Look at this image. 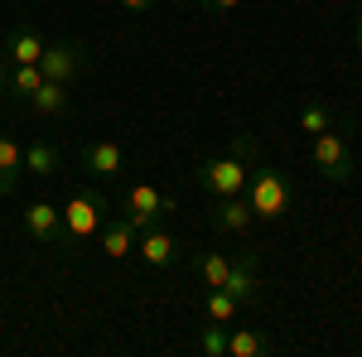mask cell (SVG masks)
<instances>
[{
	"instance_id": "17",
	"label": "cell",
	"mask_w": 362,
	"mask_h": 357,
	"mask_svg": "<svg viewBox=\"0 0 362 357\" xmlns=\"http://www.w3.org/2000/svg\"><path fill=\"white\" fill-rule=\"evenodd\" d=\"M29 107L39 111V116H63V111H68V87L44 78V83H39V92L29 97Z\"/></svg>"
},
{
	"instance_id": "19",
	"label": "cell",
	"mask_w": 362,
	"mask_h": 357,
	"mask_svg": "<svg viewBox=\"0 0 362 357\" xmlns=\"http://www.w3.org/2000/svg\"><path fill=\"white\" fill-rule=\"evenodd\" d=\"M44 83V73H39V63H25V68H10V97H34Z\"/></svg>"
},
{
	"instance_id": "12",
	"label": "cell",
	"mask_w": 362,
	"mask_h": 357,
	"mask_svg": "<svg viewBox=\"0 0 362 357\" xmlns=\"http://www.w3.org/2000/svg\"><path fill=\"white\" fill-rule=\"evenodd\" d=\"M136 237H140V227L121 213L116 222L102 227V256H107V261H126V256H136Z\"/></svg>"
},
{
	"instance_id": "2",
	"label": "cell",
	"mask_w": 362,
	"mask_h": 357,
	"mask_svg": "<svg viewBox=\"0 0 362 357\" xmlns=\"http://www.w3.org/2000/svg\"><path fill=\"white\" fill-rule=\"evenodd\" d=\"M251 203V213L256 218H266V222H276L290 213V203H295V189H290V179H285V169L276 165H256L251 169V179H247V193H242Z\"/></svg>"
},
{
	"instance_id": "5",
	"label": "cell",
	"mask_w": 362,
	"mask_h": 357,
	"mask_svg": "<svg viewBox=\"0 0 362 357\" xmlns=\"http://www.w3.org/2000/svg\"><path fill=\"white\" fill-rule=\"evenodd\" d=\"M121 208H126V218L136 222L140 232H145V227H160L165 218H174V213H179V203H174V198H165L155 184H131V189H126V198H121Z\"/></svg>"
},
{
	"instance_id": "6",
	"label": "cell",
	"mask_w": 362,
	"mask_h": 357,
	"mask_svg": "<svg viewBox=\"0 0 362 357\" xmlns=\"http://www.w3.org/2000/svg\"><path fill=\"white\" fill-rule=\"evenodd\" d=\"M83 68H87V49H83V44H68V39L44 44V54H39V73H44L49 83L73 87L78 78H83Z\"/></svg>"
},
{
	"instance_id": "23",
	"label": "cell",
	"mask_w": 362,
	"mask_h": 357,
	"mask_svg": "<svg viewBox=\"0 0 362 357\" xmlns=\"http://www.w3.org/2000/svg\"><path fill=\"white\" fill-rule=\"evenodd\" d=\"M0 97H10V63L0 58Z\"/></svg>"
},
{
	"instance_id": "21",
	"label": "cell",
	"mask_w": 362,
	"mask_h": 357,
	"mask_svg": "<svg viewBox=\"0 0 362 357\" xmlns=\"http://www.w3.org/2000/svg\"><path fill=\"white\" fill-rule=\"evenodd\" d=\"M198 353L203 357H227V324H203V333H198Z\"/></svg>"
},
{
	"instance_id": "26",
	"label": "cell",
	"mask_w": 362,
	"mask_h": 357,
	"mask_svg": "<svg viewBox=\"0 0 362 357\" xmlns=\"http://www.w3.org/2000/svg\"><path fill=\"white\" fill-rule=\"evenodd\" d=\"M353 39H358V49H362V10H358V20H353Z\"/></svg>"
},
{
	"instance_id": "4",
	"label": "cell",
	"mask_w": 362,
	"mask_h": 357,
	"mask_svg": "<svg viewBox=\"0 0 362 357\" xmlns=\"http://www.w3.org/2000/svg\"><path fill=\"white\" fill-rule=\"evenodd\" d=\"M309 160H314V169H319L329 184H348V179H353V145L343 136V126L319 131L314 145H309Z\"/></svg>"
},
{
	"instance_id": "13",
	"label": "cell",
	"mask_w": 362,
	"mask_h": 357,
	"mask_svg": "<svg viewBox=\"0 0 362 357\" xmlns=\"http://www.w3.org/2000/svg\"><path fill=\"white\" fill-rule=\"evenodd\" d=\"M20 174H25V145L15 136H0V198L15 193Z\"/></svg>"
},
{
	"instance_id": "22",
	"label": "cell",
	"mask_w": 362,
	"mask_h": 357,
	"mask_svg": "<svg viewBox=\"0 0 362 357\" xmlns=\"http://www.w3.org/2000/svg\"><path fill=\"white\" fill-rule=\"evenodd\" d=\"M329 126H338V121L324 102H309V107L300 111V131H305V136H319V131H329Z\"/></svg>"
},
{
	"instance_id": "9",
	"label": "cell",
	"mask_w": 362,
	"mask_h": 357,
	"mask_svg": "<svg viewBox=\"0 0 362 357\" xmlns=\"http://www.w3.org/2000/svg\"><path fill=\"white\" fill-rule=\"evenodd\" d=\"M227 295L237 304H261V275H256V256L242 251V256H232V271H227Z\"/></svg>"
},
{
	"instance_id": "7",
	"label": "cell",
	"mask_w": 362,
	"mask_h": 357,
	"mask_svg": "<svg viewBox=\"0 0 362 357\" xmlns=\"http://www.w3.org/2000/svg\"><path fill=\"white\" fill-rule=\"evenodd\" d=\"M25 232L39 242V247H58V251L73 247L68 232H63V208L49 203V198H34V203L25 208Z\"/></svg>"
},
{
	"instance_id": "3",
	"label": "cell",
	"mask_w": 362,
	"mask_h": 357,
	"mask_svg": "<svg viewBox=\"0 0 362 357\" xmlns=\"http://www.w3.org/2000/svg\"><path fill=\"white\" fill-rule=\"evenodd\" d=\"M107 213H112V203H107L97 189H73L68 203H63V232H68V242L78 247V242H87V237H97L102 222H107Z\"/></svg>"
},
{
	"instance_id": "18",
	"label": "cell",
	"mask_w": 362,
	"mask_h": 357,
	"mask_svg": "<svg viewBox=\"0 0 362 357\" xmlns=\"http://www.w3.org/2000/svg\"><path fill=\"white\" fill-rule=\"evenodd\" d=\"M227 271H232V256H223V251H203V256H198V280H203L208 290H223Z\"/></svg>"
},
{
	"instance_id": "15",
	"label": "cell",
	"mask_w": 362,
	"mask_h": 357,
	"mask_svg": "<svg viewBox=\"0 0 362 357\" xmlns=\"http://www.w3.org/2000/svg\"><path fill=\"white\" fill-rule=\"evenodd\" d=\"M271 353V333L261 329H227V357H266Z\"/></svg>"
},
{
	"instance_id": "11",
	"label": "cell",
	"mask_w": 362,
	"mask_h": 357,
	"mask_svg": "<svg viewBox=\"0 0 362 357\" xmlns=\"http://www.w3.org/2000/svg\"><path fill=\"white\" fill-rule=\"evenodd\" d=\"M256 213H251V203L237 193V198H213V227L227 232V237H247Z\"/></svg>"
},
{
	"instance_id": "24",
	"label": "cell",
	"mask_w": 362,
	"mask_h": 357,
	"mask_svg": "<svg viewBox=\"0 0 362 357\" xmlns=\"http://www.w3.org/2000/svg\"><path fill=\"white\" fill-rule=\"evenodd\" d=\"M116 5H126V10H136V15H140V10H150L155 0H116Z\"/></svg>"
},
{
	"instance_id": "8",
	"label": "cell",
	"mask_w": 362,
	"mask_h": 357,
	"mask_svg": "<svg viewBox=\"0 0 362 357\" xmlns=\"http://www.w3.org/2000/svg\"><path fill=\"white\" fill-rule=\"evenodd\" d=\"M136 256L150 266V271H169L174 261H179V242L169 237L165 227H145L136 237Z\"/></svg>"
},
{
	"instance_id": "25",
	"label": "cell",
	"mask_w": 362,
	"mask_h": 357,
	"mask_svg": "<svg viewBox=\"0 0 362 357\" xmlns=\"http://www.w3.org/2000/svg\"><path fill=\"white\" fill-rule=\"evenodd\" d=\"M203 5H213V10H237L242 0H203Z\"/></svg>"
},
{
	"instance_id": "10",
	"label": "cell",
	"mask_w": 362,
	"mask_h": 357,
	"mask_svg": "<svg viewBox=\"0 0 362 357\" xmlns=\"http://www.w3.org/2000/svg\"><path fill=\"white\" fill-rule=\"evenodd\" d=\"M83 169L92 179H121V169H126V150L116 145V140H92L83 150Z\"/></svg>"
},
{
	"instance_id": "1",
	"label": "cell",
	"mask_w": 362,
	"mask_h": 357,
	"mask_svg": "<svg viewBox=\"0 0 362 357\" xmlns=\"http://www.w3.org/2000/svg\"><path fill=\"white\" fill-rule=\"evenodd\" d=\"M251 155H256V140H251V136H237L227 155L203 160V165H198V184L213 193V198H237V193H247Z\"/></svg>"
},
{
	"instance_id": "14",
	"label": "cell",
	"mask_w": 362,
	"mask_h": 357,
	"mask_svg": "<svg viewBox=\"0 0 362 357\" xmlns=\"http://www.w3.org/2000/svg\"><path fill=\"white\" fill-rule=\"evenodd\" d=\"M0 54L10 58L15 68H25V63H39V54H44V39H39L29 25H20L10 39H5V49H0Z\"/></svg>"
},
{
	"instance_id": "16",
	"label": "cell",
	"mask_w": 362,
	"mask_h": 357,
	"mask_svg": "<svg viewBox=\"0 0 362 357\" xmlns=\"http://www.w3.org/2000/svg\"><path fill=\"white\" fill-rule=\"evenodd\" d=\"M25 174H39V179H54L58 174V150L49 145V140L25 145Z\"/></svg>"
},
{
	"instance_id": "20",
	"label": "cell",
	"mask_w": 362,
	"mask_h": 357,
	"mask_svg": "<svg viewBox=\"0 0 362 357\" xmlns=\"http://www.w3.org/2000/svg\"><path fill=\"white\" fill-rule=\"evenodd\" d=\"M237 309H242V304L232 300L227 290H208V319H213V324H227V329H232V324H237Z\"/></svg>"
}]
</instances>
